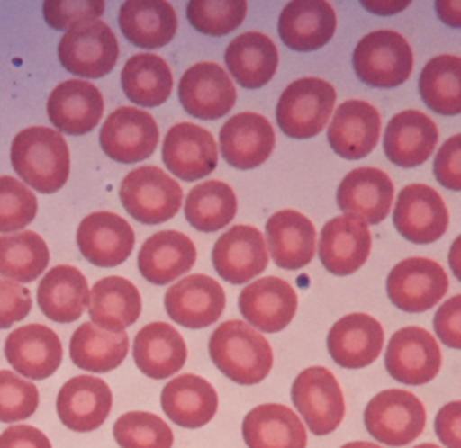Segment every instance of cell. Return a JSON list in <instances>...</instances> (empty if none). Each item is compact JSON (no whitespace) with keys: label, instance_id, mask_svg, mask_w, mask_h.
Wrapping results in <instances>:
<instances>
[{"label":"cell","instance_id":"6da1fadb","mask_svg":"<svg viewBox=\"0 0 461 448\" xmlns=\"http://www.w3.org/2000/svg\"><path fill=\"white\" fill-rule=\"evenodd\" d=\"M11 164L32 189L45 194L56 193L70 173L67 140L52 128L29 126L11 142Z\"/></svg>","mask_w":461,"mask_h":448},{"label":"cell","instance_id":"7a4b0ae2","mask_svg":"<svg viewBox=\"0 0 461 448\" xmlns=\"http://www.w3.org/2000/svg\"><path fill=\"white\" fill-rule=\"evenodd\" d=\"M209 356L220 372L238 385L263 381L274 362L267 338L243 320H227L212 331Z\"/></svg>","mask_w":461,"mask_h":448},{"label":"cell","instance_id":"3957f363","mask_svg":"<svg viewBox=\"0 0 461 448\" xmlns=\"http://www.w3.org/2000/svg\"><path fill=\"white\" fill-rule=\"evenodd\" d=\"M351 61L357 77L375 88H394L405 83L414 65L409 41L389 29L366 34L357 43Z\"/></svg>","mask_w":461,"mask_h":448},{"label":"cell","instance_id":"277c9868","mask_svg":"<svg viewBox=\"0 0 461 448\" xmlns=\"http://www.w3.org/2000/svg\"><path fill=\"white\" fill-rule=\"evenodd\" d=\"M427 423L423 403L409 390L385 389L364 408L367 432L385 446H407L421 435Z\"/></svg>","mask_w":461,"mask_h":448},{"label":"cell","instance_id":"5b68a950","mask_svg":"<svg viewBox=\"0 0 461 448\" xmlns=\"http://www.w3.org/2000/svg\"><path fill=\"white\" fill-rule=\"evenodd\" d=\"M335 88L319 77H301L279 95L276 119L281 131L292 139H310L321 133L333 112Z\"/></svg>","mask_w":461,"mask_h":448},{"label":"cell","instance_id":"8992f818","mask_svg":"<svg viewBox=\"0 0 461 448\" xmlns=\"http://www.w3.org/2000/svg\"><path fill=\"white\" fill-rule=\"evenodd\" d=\"M119 198L131 218L146 225H158L178 212L182 189L157 166H142L122 178Z\"/></svg>","mask_w":461,"mask_h":448},{"label":"cell","instance_id":"52a82bcc","mask_svg":"<svg viewBox=\"0 0 461 448\" xmlns=\"http://www.w3.org/2000/svg\"><path fill=\"white\" fill-rule=\"evenodd\" d=\"M292 403L313 435H328L342 423L346 405L342 389L331 371L312 365L292 383Z\"/></svg>","mask_w":461,"mask_h":448},{"label":"cell","instance_id":"ba28073f","mask_svg":"<svg viewBox=\"0 0 461 448\" xmlns=\"http://www.w3.org/2000/svg\"><path fill=\"white\" fill-rule=\"evenodd\" d=\"M58 56L65 70L95 79L106 76L115 67L119 43L104 22H83L63 34L58 45Z\"/></svg>","mask_w":461,"mask_h":448},{"label":"cell","instance_id":"9c48e42d","mask_svg":"<svg viewBox=\"0 0 461 448\" xmlns=\"http://www.w3.org/2000/svg\"><path fill=\"white\" fill-rule=\"evenodd\" d=\"M387 297L407 313H423L447 293L448 277L441 264L427 257H407L387 275Z\"/></svg>","mask_w":461,"mask_h":448},{"label":"cell","instance_id":"30bf717a","mask_svg":"<svg viewBox=\"0 0 461 448\" xmlns=\"http://www.w3.org/2000/svg\"><path fill=\"white\" fill-rule=\"evenodd\" d=\"M385 369L400 383H429L441 369V351L436 338L418 326L398 329L385 349Z\"/></svg>","mask_w":461,"mask_h":448},{"label":"cell","instance_id":"8fae6325","mask_svg":"<svg viewBox=\"0 0 461 448\" xmlns=\"http://www.w3.org/2000/svg\"><path fill=\"white\" fill-rule=\"evenodd\" d=\"M99 144L110 158L131 164L148 158L158 144V126L155 119L133 106L113 110L101 126Z\"/></svg>","mask_w":461,"mask_h":448},{"label":"cell","instance_id":"7c38bea8","mask_svg":"<svg viewBox=\"0 0 461 448\" xmlns=\"http://www.w3.org/2000/svg\"><path fill=\"white\" fill-rule=\"evenodd\" d=\"M393 223L412 243L425 245L439 239L448 227V211L443 198L425 184L405 185L394 205Z\"/></svg>","mask_w":461,"mask_h":448},{"label":"cell","instance_id":"4fadbf2b","mask_svg":"<svg viewBox=\"0 0 461 448\" xmlns=\"http://www.w3.org/2000/svg\"><path fill=\"white\" fill-rule=\"evenodd\" d=\"M178 99L189 115L212 121L230 112L236 103V88L220 65L202 61L182 74Z\"/></svg>","mask_w":461,"mask_h":448},{"label":"cell","instance_id":"5bb4252c","mask_svg":"<svg viewBox=\"0 0 461 448\" xmlns=\"http://www.w3.org/2000/svg\"><path fill=\"white\" fill-rule=\"evenodd\" d=\"M169 318L187 329L214 324L225 308L223 288L203 273H193L171 284L164 295Z\"/></svg>","mask_w":461,"mask_h":448},{"label":"cell","instance_id":"9a60e30c","mask_svg":"<svg viewBox=\"0 0 461 448\" xmlns=\"http://www.w3.org/2000/svg\"><path fill=\"white\" fill-rule=\"evenodd\" d=\"M162 160L166 167L185 182H194L214 171L218 148L212 135L193 122L171 126L162 142Z\"/></svg>","mask_w":461,"mask_h":448},{"label":"cell","instance_id":"2e32d148","mask_svg":"<svg viewBox=\"0 0 461 448\" xmlns=\"http://www.w3.org/2000/svg\"><path fill=\"white\" fill-rule=\"evenodd\" d=\"M112 408V390L97 376L79 374L63 383L56 398L59 421L72 432H92L99 428Z\"/></svg>","mask_w":461,"mask_h":448},{"label":"cell","instance_id":"e0dca14e","mask_svg":"<svg viewBox=\"0 0 461 448\" xmlns=\"http://www.w3.org/2000/svg\"><path fill=\"white\" fill-rule=\"evenodd\" d=\"M77 246L86 261L101 268L124 263L135 245L130 223L115 212H92L77 227Z\"/></svg>","mask_w":461,"mask_h":448},{"label":"cell","instance_id":"ac0fdd59","mask_svg":"<svg viewBox=\"0 0 461 448\" xmlns=\"http://www.w3.org/2000/svg\"><path fill=\"white\" fill-rule=\"evenodd\" d=\"M4 354L14 372L29 380H43L58 371L63 347L59 336L50 327L27 324L7 335Z\"/></svg>","mask_w":461,"mask_h":448},{"label":"cell","instance_id":"d6986e66","mask_svg":"<svg viewBox=\"0 0 461 448\" xmlns=\"http://www.w3.org/2000/svg\"><path fill=\"white\" fill-rule=\"evenodd\" d=\"M212 264L223 281L230 284L249 282L268 264L263 234L250 225L230 227L214 243Z\"/></svg>","mask_w":461,"mask_h":448},{"label":"cell","instance_id":"ffe728a7","mask_svg":"<svg viewBox=\"0 0 461 448\" xmlns=\"http://www.w3.org/2000/svg\"><path fill=\"white\" fill-rule=\"evenodd\" d=\"M238 308L254 329L277 333L292 322L297 311V293L279 277H263L243 288Z\"/></svg>","mask_w":461,"mask_h":448},{"label":"cell","instance_id":"44dd1931","mask_svg":"<svg viewBox=\"0 0 461 448\" xmlns=\"http://www.w3.org/2000/svg\"><path fill=\"white\" fill-rule=\"evenodd\" d=\"M393 194V182L382 169L357 167L339 184L337 203L346 216L376 225L389 214Z\"/></svg>","mask_w":461,"mask_h":448},{"label":"cell","instance_id":"7402d4cb","mask_svg":"<svg viewBox=\"0 0 461 448\" xmlns=\"http://www.w3.org/2000/svg\"><path fill=\"white\" fill-rule=\"evenodd\" d=\"M326 345L337 365L362 369L380 356L384 329L380 322L367 313H349L331 326Z\"/></svg>","mask_w":461,"mask_h":448},{"label":"cell","instance_id":"603a6c76","mask_svg":"<svg viewBox=\"0 0 461 448\" xmlns=\"http://www.w3.org/2000/svg\"><path fill=\"white\" fill-rule=\"evenodd\" d=\"M382 119L378 110L367 101L349 99L339 104L328 126L331 149L348 160L369 155L380 139Z\"/></svg>","mask_w":461,"mask_h":448},{"label":"cell","instance_id":"cb8c5ba5","mask_svg":"<svg viewBox=\"0 0 461 448\" xmlns=\"http://www.w3.org/2000/svg\"><path fill=\"white\" fill-rule=\"evenodd\" d=\"M104 101L99 88L85 79L58 83L47 99L50 122L63 133L85 135L92 131L103 115Z\"/></svg>","mask_w":461,"mask_h":448},{"label":"cell","instance_id":"d4e9b609","mask_svg":"<svg viewBox=\"0 0 461 448\" xmlns=\"http://www.w3.org/2000/svg\"><path fill=\"white\" fill-rule=\"evenodd\" d=\"M276 135L272 124L259 113L241 112L220 130V149L227 164L236 169H254L272 153Z\"/></svg>","mask_w":461,"mask_h":448},{"label":"cell","instance_id":"484cf974","mask_svg":"<svg viewBox=\"0 0 461 448\" xmlns=\"http://www.w3.org/2000/svg\"><path fill=\"white\" fill-rule=\"evenodd\" d=\"M371 252L369 227L351 216L331 218L321 230L319 259L333 275L357 272Z\"/></svg>","mask_w":461,"mask_h":448},{"label":"cell","instance_id":"4316f807","mask_svg":"<svg viewBox=\"0 0 461 448\" xmlns=\"http://www.w3.org/2000/svg\"><path fill=\"white\" fill-rule=\"evenodd\" d=\"M337 27V16L328 2L295 0L288 2L277 20V32L283 43L297 52H310L324 47Z\"/></svg>","mask_w":461,"mask_h":448},{"label":"cell","instance_id":"83f0119b","mask_svg":"<svg viewBox=\"0 0 461 448\" xmlns=\"http://www.w3.org/2000/svg\"><path fill=\"white\" fill-rule=\"evenodd\" d=\"M438 128L434 121L418 110L398 112L385 126L384 151L398 167H416L434 151Z\"/></svg>","mask_w":461,"mask_h":448},{"label":"cell","instance_id":"f1b7e54d","mask_svg":"<svg viewBox=\"0 0 461 448\" xmlns=\"http://www.w3.org/2000/svg\"><path fill=\"white\" fill-rule=\"evenodd\" d=\"M194 261L196 248L185 234L160 230L142 243L137 264L148 282L162 286L189 272Z\"/></svg>","mask_w":461,"mask_h":448},{"label":"cell","instance_id":"f546056e","mask_svg":"<svg viewBox=\"0 0 461 448\" xmlns=\"http://www.w3.org/2000/svg\"><path fill=\"white\" fill-rule=\"evenodd\" d=\"M249 448H306V428L299 416L281 403H263L247 412L241 423Z\"/></svg>","mask_w":461,"mask_h":448},{"label":"cell","instance_id":"4dcf8cb0","mask_svg":"<svg viewBox=\"0 0 461 448\" xmlns=\"http://www.w3.org/2000/svg\"><path fill=\"white\" fill-rule=\"evenodd\" d=\"M267 245L283 270H299L315 255V227L301 212L285 209L267 220Z\"/></svg>","mask_w":461,"mask_h":448},{"label":"cell","instance_id":"1f68e13d","mask_svg":"<svg viewBox=\"0 0 461 448\" xmlns=\"http://www.w3.org/2000/svg\"><path fill=\"white\" fill-rule=\"evenodd\" d=\"M160 405L175 425L182 428H200L214 417L218 394L205 378L180 374L164 385Z\"/></svg>","mask_w":461,"mask_h":448},{"label":"cell","instance_id":"d6a6232c","mask_svg":"<svg viewBox=\"0 0 461 448\" xmlns=\"http://www.w3.org/2000/svg\"><path fill=\"white\" fill-rule=\"evenodd\" d=\"M187 358L182 335L166 322L146 324L133 340V360L142 374L164 380L178 372Z\"/></svg>","mask_w":461,"mask_h":448},{"label":"cell","instance_id":"836d02e7","mask_svg":"<svg viewBox=\"0 0 461 448\" xmlns=\"http://www.w3.org/2000/svg\"><path fill=\"white\" fill-rule=\"evenodd\" d=\"M36 299L47 318L59 324L77 320L90 302L86 277L74 266L58 264L43 275Z\"/></svg>","mask_w":461,"mask_h":448},{"label":"cell","instance_id":"e575fe53","mask_svg":"<svg viewBox=\"0 0 461 448\" xmlns=\"http://www.w3.org/2000/svg\"><path fill=\"white\" fill-rule=\"evenodd\" d=\"M176 13L164 0H130L121 5L119 27L128 41L142 49L167 45L176 32Z\"/></svg>","mask_w":461,"mask_h":448},{"label":"cell","instance_id":"d590c367","mask_svg":"<svg viewBox=\"0 0 461 448\" xmlns=\"http://www.w3.org/2000/svg\"><path fill=\"white\" fill-rule=\"evenodd\" d=\"M140 308L139 290L124 277H103L90 290L88 315L104 331H124L139 318Z\"/></svg>","mask_w":461,"mask_h":448},{"label":"cell","instance_id":"8d00e7d4","mask_svg":"<svg viewBox=\"0 0 461 448\" xmlns=\"http://www.w3.org/2000/svg\"><path fill=\"white\" fill-rule=\"evenodd\" d=\"M279 54L274 41L261 32H243L225 49V65L243 88H259L276 74Z\"/></svg>","mask_w":461,"mask_h":448},{"label":"cell","instance_id":"74e56055","mask_svg":"<svg viewBox=\"0 0 461 448\" xmlns=\"http://www.w3.org/2000/svg\"><path fill=\"white\" fill-rule=\"evenodd\" d=\"M126 331H104L92 322L81 324L70 338V360L88 372H110L128 354Z\"/></svg>","mask_w":461,"mask_h":448},{"label":"cell","instance_id":"f35d334b","mask_svg":"<svg viewBox=\"0 0 461 448\" xmlns=\"http://www.w3.org/2000/svg\"><path fill=\"white\" fill-rule=\"evenodd\" d=\"M121 85L130 101L151 108L166 103L171 95L173 74L160 56L142 52L124 63Z\"/></svg>","mask_w":461,"mask_h":448},{"label":"cell","instance_id":"ab89813d","mask_svg":"<svg viewBox=\"0 0 461 448\" xmlns=\"http://www.w3.org/2000/svg\"><path fill=\"white\" fill-rule=\"evenodd\" d=\"M238 200L229 184L207 180L196 184L185 198L184 212L191 227L202 232H214L229 225L236 214Z\"/></svg>","mask_w":461,"mask_h":448},{"label":"cell","instance_id":"60d3db41","mask_svg":"<svg viewBox=\"0 0 461 448\" xmlns=\"http://www.w3.org/2000/svg\"><path fill=\"white\" fill-rule=\"evenodd\" d=\"M420 94L423 103L436 113H461V58L439 54L432 58L420 74Z\"/></svg>","mask_w":461,"mask_h":448},{"label":"cell","instance_id":"b9f144b4","mask_svg":"<svg viewBox=\"0 0 461 448\" xmlns=\"http://www.w3.org/2000/svg\"><path fill=\"white\" fill-rule=\"evenodd\" d=\"M49 264V248L40 234L23 230L0 236V277L14 282H31Z\"/></svg>","mask_w":461,"mask_h":448},{"label":"cell","instance_id":"7bdbcfd3","mask_svg":"<svg viewBox=\"0 0 461 448\" xmlns=\"http://www.w3.org/2000/svg\"><path fill=\"white\" fill-rule=\"evenodd\" d=\"M113 437L121 448H171L173 432L157 414L131 410L113 423Z\"/></svg>","mask_w":461,"mask_h":448},{"label":"cell","instance_id":"ee69618b","mask_svg":"<svg viewBox=\"0 0 461 448\" xmlns=\"http://www.w3.org/2000/svg\"><path fill=\"white\" fill-rule=\"evenodd\" d=\"M187 20L202 34L223 36L243 22L247 14V2L227 0V2H205L193 0L187 4Z\"/></svg>","mask_w":461,"mask_h":448},{"label":"cell","instance_id":"f6af8a7d","mask_svg":"<svg viewBox=\"0 0 461 448\" xmlns=\"http://www.w3.org/2000/svg\"><path fill=\"white\" fill-rule=\"evenodd\" d=\"M38 211L36 196L13 176H0V232H14L27 227Z\"/></svg>","mask_w":461,"mask_h":448},{"label":"cell","instance_id":"bcb514c9","mask_svg":"<svg viewBox=\"0 0 461 448\" xmlns=\"http://www.w3.org/2000/svg\"><path fill=\"white\" fill-rule=\"evenodd\" d=\"M40 394L34 383L13 371H0V421L14 423L31 417L38 408Z\"/></svg>","mask_w":461,"mask_h":448},{"label":"cell","instance_id":"7dc6e473","mask_svg":"<svg viewBox=\"0 0 461 448\" xmlns=\"http://www.w3.org/2000/svg\"><path fill=\"white\" fill-rule=\"evenodd\" d=\"M45 22L58 31H68L83 22L97 20L104 13V4L99 0H81V2H63L47 0L41 5Z\"/></svg>","mask_w":461,"mask_h":448},{"label":"cell","instance_id":"c3c4849f","mask_svg":"<svg viewBox=\"0 0 461 448\" xmlns=\"http://www.w3.org/2000/svg\"><path fill=\"white\" fill-rule=\"evenodd\" d=\"M32 308L31 291L9 279L0 277V329L25 318Z\"/></svg>","mask_w":461,"mask_h":448},{"label":"cell","instance_id":"681fc988","mask_svg":"<svg viewBox=\"0 0 461 448\" xmlns=\"http://www.w3.org/2000/svg\"><path fill=\"white\" fill-rule=\"evenodd\" d=\"M436 180L452 191H461V133L447 139L434 158Z\"/></svg>","mask_w":461,"mask_h":448},{"label":"cell","instance_id":"f907efd6","mask_svg":"<svg viewBox=\"0 0 461 448\" xmlns=\"http://www.w3.org/2000/svg\"><path fill=\"white\" fill-rule=\"evenodd\" d=\"M434 331L448 347L461 349V293L447 299L434 315Z\"/></svg>","mask_w":461,"mask_h":448},{"label":"cell","instance_id":"816d5d0a","mask_svg":"<svg viewBox=\"0 0 461 448\" xmlns=\"http://www.w3.org/2000/svg\"><path fill=\"white\" fill-rule=\"evenodd\" d=\"M434 432L447 448H461V399L443 405L434 419Z\"/></svg>","mask_w":461,"mask_h":448},{"label":"cell","instance_id":"f5cc1de1","mask_svg":"<svg viewBox=\"0 0 461 448\" xmlns=\"http://www.w3.org/2000/svg\"><path fill=\"white\" fill-rule=\"evenodd\" d=\"M0 448H52V444L36 426L13 425L0 434Z\"/></svg>","mask_w":461,"mask_h":448},{"label":"cell","instance_id":"db71d44e","mask_svg":"<svg viewBox=\"0 0 461 448\" xmlns=\"http://www.w3.org/2000/svg\"><path fill=\"white\" fill-rule=\"evenodd\" d=\"M436 13L445 25L461 29V2H436Z\"/></svg>","mask_w":461,"mask_h":448},{"label":"cell","instance_id":"11a10c76","mask_svg":"<svg viewBox=\"0 0 461 448\" xmlns=\"http://www.w3.org/2000/svg\"><path fill=\"white\" fill-rule=\"evenodd\" d=\"M448 264L457 281H461V234L454 239L448 250Z\"/></svg>","mask_w":461,"mask_h":448},{"label":"cell","instance_id":"9f6ffc18","mask_svg":"<svg viewBox=\"0 0 461 448\" xmlns=\"http://www.w3.org/2000/svg\"><path fill=\"white\" fill-rule=\"evenodd\" d=\"M362 5L366 9H371L373 13L376 14H393V13H400V9L407 7V2H400V4H394V2H362Z\"/></svg>","mask_w":461,"mask_h":448},{"label":"cell","instance_id":"6f0895ef","mask_svg":"<svg viewBox=\"0 0 461 448\" xmlns=\"http://www.w3.org/2000/svg\"><path fill=\"white\" fill-rule=\"evenodd\" d=\"M339 448H382V446L375 444V443H367V441H353V443H346Z\"/></svg>","mask_w":461,"mask_h":448},{"label":"cell","instance_id":"680465c9","mask_svg":"<svg viewBox=\"0 0 461 448\" xmlns=\"http://www.w3.org/2000/svg\"><path fill=\"white\" fill-rule=\"evenodd\" d=\"M412 448H441V446H438V444H434V443H421V444H416V446H412Z\"/></svg>","mask_w":461,"mask_h":448}]
</instances>
